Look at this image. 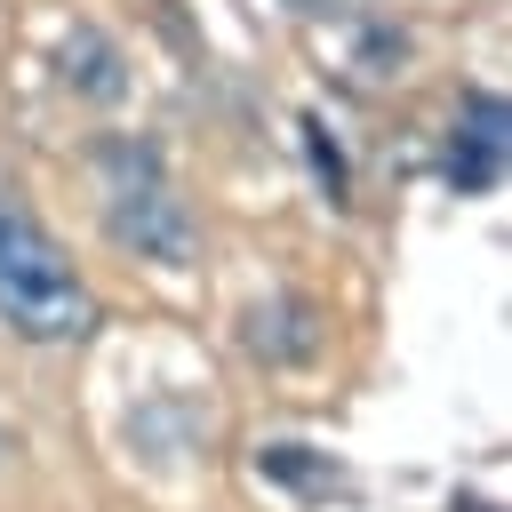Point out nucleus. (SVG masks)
Wrapping results in <instances>:
<instances>
[{
	"label": "nucleus",
	"mask_w": 512,
	"mask_h": 512,
	"mask_svg": "<svg viewBox=\"0 0 512 512\" xmlns=\"http://www.w3.org/2000/svg\"><path fill=\"white\" fill-rule=\"evenodd\" d=\"M0 328L16 344H88L104 328V304L96 288L80 280V264L64 256V240L0 192Z\"/></svg>",
	"instance_id": "f257e3e1"
},
{
	"label": "nucleus",
	"mask_w": 512,
	"mask_h": 512,
	"mask_svg": "<svg viewBox=\"0 0 512 512\" xmlns=\"http://www.w3.org/2000/svg\"><path fill=\"white\" fill-rule=\"evenodd\" d=\"M104 240L136 264H160V272H192L200 256V216L192 200L168 184V176H144V184H112L104 192Z\"/></svg>",
	"instance_id": "f03ea898"
},
{
	"label": "nucleus",
	"mask_w": 512,
	"mask_h": 512,
	"mask_svg": "<svg viewBox=\"0 0 512 512\" xmlns=\"http://www.w3.org/2000/svg\"><path fill=\"white\" fill-rule=\"evenodd\" d=\"M504 160H512V112H504V96H496V88H472V96L456 104V120H448L440 176H448V192L480 200V192H496V184H504Z\"/></svg>",
	"instance_id": "7ed1b4c3"
},
{
	"label": "nucleus",
	"mask_w": 512,
	"mask_h": 512,
	"mask_svg": "<svg viewBox=\"0 0 512 512\" xmlns=\"http://www.w3.org/2000/svg\"><path fill=\"white\" fill-rule=\"evenodd\" d=\"M240 352L256 360V368H272V376H288V368H312L320 352H328V312L304 296V288H272V296H256L248 312H240Z\"/></svg>",
	"instance_id": "20e7f679"
},
{
	"label": "nucleus",
	"mask_w": 512,
	"mask_h": 512,
	"mask_svg": "<svg viewBox=\"0 0 512 512\" xmlns=\"http://www.w3.org/2000/svg\"><path fill=\"white\" fill-rule=\"evenodd\" d=\"M48 72H56V88H64L72 104H88V112L128 104V88H136V64H128V48H120L104 24H64Z\"/></svg>",
	"instance_id": "39448f33"
},
{
	"label": "nucleus",
	"mask_w": 512,
	"mask_h": 512,
	"mask_svg": "<svg viewBox=\"0 0 512 512\" xmlns=\"http://www.w3.org/2000/svg\"><path fill=\"white\" fill-rule=\"evenodd\" d=\"M256 480H272V488H288V496H352V472H344L336 456L304 448V440H264V448H256Z\"/></svg>",
	"instance_id": "423d86ee"
},
{
	"label": "nucleus",
	"mask_w": 512,
	"mask_h": 512,
	"mask_svg": "<svg viewBox=\"0 0 512 512\" xmlns=\"http://www.w3.org/2000/svg\"><path fill=\"white\" fill-rule=\"evenodd\" d=\"M96 176H104V192H112V184L168 176V160H160V144H144V136H104V144H96Z\"/></svg>",
	"instance_id": "0eeeda50"
},
{
	"label": "nucleus",
	"mask_w": 512,
	"mask_h": 512,
	"mask_svg": "<svg viewBox=\"0 0 512 512\" xmlns=\"http://www.w3.org/2000/svg\"><path fill=\"white\" fill-rule=\"evenodd\" d=\"M416 56V40H408V24H368L360 32V48H352V64H360V80H392L400 64Z\"/></svg>",
	"instance_id": "6e6552de"
},
{
	"label": "nucleus",
	"mask_w": 512,
	"mask_h": 512,
	"mask_svg": "<svg viewBox=\"0 0 512 512\" xmlns=\"http://www.w3.org/2000/svg\"><path fill=\"white\" fill-rule=\"evenodd\" d=\"M304 152H312V168H320V192H328V200H352V176H344V152L328 144V120H320V112H304Z\"/></svg>",
	"instance_id": "1a4fd4ad"
},
{
	"label": "nucleus",
	"mask_w": 512,
	"mask_h": 512,
	"mask_svg": "<svg viewBox=\"0 0 512 512\" xmlns=\"http://www.w3.org/2000/svg\"><path fill=\"white\" fill-rule=\"evenodd\" d=\"M288 16H304V24H328V16H352V0H280Z\"/></svg>",
	"instance_id": "9d476101"
},
{
	"label": "nucleus",
	"mask_w": 512,
	"mask_h": 512,
	"mask_svg": "<svg viewBox=\"0 0 512 512\" xmlns=\"http://www.w3.org/2000/svg\"><path fill=\"white\" fill-rule=\"evenodd\" d=\"M448 512H496L488 496H448Z\"/></svg>",
	"instance_id": "9b49d317"
},
{
	"label": "nucleus",
	"mask_w": 512,
	"mask_h": 512,
	"mask_svg": "<svg viewBox=\"0 0 512 512\" xmlns=\"http://www.w3.org/2000/svg\"><path fill=\"white\" fill-rule=\"evenodd\" d=\"M8 464H16V432L0 424V472H8Z\"/></svg>",
	"instance_id": "f8f14e48"
}]
</instances>
